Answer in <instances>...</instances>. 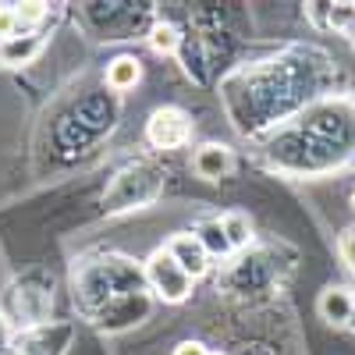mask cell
Here are the masks:
<instances>
[{
  "instance_id": "obj_1",
  "label": "cell",
  "mask_w": 355,
  "mask_h": 355,
  "mask_svg": "<svg viewBox=\"0 0 355 355\" xmlns=\"http://www.w3.org/2000/svg\"><path fill=\"white\" fill-rule=\"evenodd\" d=\"M146 284L164 306H182L192 295V277L185 274V266L178 263L167 249H157L146 259Z\"/></svg>"
},
{
  "instance_id": "obj_14",
  "label": "cell",
  "mask_w": 355,
  "mask_h": 355,
  "mask_svg": "<svg viewBox=\"0 0 355 355\" xmlns=\"http://www.w3.org/2000/svg\"><path fill=\"white\" fill-rule=\"evenodd\" d=\"M338 252H341L345 266H352V270H355V231H345V234H341V242H338Z\"/></svg>"
},
{
  "instance_id": "obj_16",
  "label": "cell",
  "mask_w": 355,
  "mask_h": 355,
  "mask_svg": "<svg viewBox=\"0 0 355 355\" xmlns=\"http://www.w3.org/2000/svg\"><path fill=\"white\" fill-rule=\"evenodd\" d=\"M348 327H352V334H355V309H352V320H348Z\"/></svg>"
},
{
  "instance_id": "obj_10",
  "label": "cell",
  "mask_w": 355,
  "mask_h": 355,
  "mask_svg": "<svg viewBox=\"0 0 355 355\" xmlns=\"http://www.w3.org/2000/svg\"><path fill=\"white\" fill-rule=\"evenodd\" d=\"M150 46L157 50V53H174L178 46H182V33L171 25V21H160V25H153V33H150Z\"/></svg>"
},
{
  "instance_id": "obj_17",
  "label": "cell",
  "mask_w": 355,
  "mask_h": 355,
  "mask_svg": "<svg viewBox=\"0 0 355 355\" xmlns=\"http://www.w3.org/2000/svg\"><path fill=\"white\" fill-rule=\"evenodd\" d=\"M352 206H355V192H352Z\"/></svg>"
},
{
  "instance_id": "obj_19",
  "label": "cell",
  "mask_w": 355,
  "mask_h": 355,
  "mask_svg": "<svg viewBox=\"0 0 355 355\" xmlns=\"http://www.w3.org/2000/svg\"><path fill=\"white\" fill-rule=\"evenodd\" d=\"M210 355H214V352H210Z\"/></svg>"
},
{
  "instance_id": "obj_15",
  "label": "cell",
  "mask_w": 355,
  "mask_h": 355,
  "mask_svg": "<svg viewBox=\"0 0 355 355\" xmlns=\"http://www.w3.org/2000/svg\"><path fill=\"white\" fill-rule=\"evenodd\" d=\"M174 355H210V348L199 345V341H182V345L174 348Z\"/></svg>"
},
{
  "instance_id": "obj_18",
  "label": "cell",
  "mask_w": 355,
  "mask_h": 355,
  "mask_svg": "<svg viewBox=\"0 0 355 355\" xmlns=\"http://www.w3.org/2000/svg\"><path fill=\"white\" fill-rule=\"evenodd\" d=\"M345 4H352V0H345Z\"/></svg>"
},
{
  "instance_id": "obj_12",
  "label": "cell",
  "mask_w": 355,
  "mask_h": 355,
  "mask_svg": "<svg viewBox=\"0 0 355 355\" xmlns=\"http://www.w3.org/2000/svg\"><path fill=\"white\" fill-rule=\"evenodd\" d=\"M15 11H18V25H21V28L40 25V21L46 18V0H21Z\"/></svg>"
},
{
  "instance_id": "obj_11",
  "label": "cell",
  "mask_w": 355,
  "mask_h": 355,
  "mask_svg": "<svg viewBox=\"0 0 355 355\" xmlns=\"http://www.w3.org/2000/svg\"><path fill=\"white\" fill-rule=\"evenodd\" d=\"M334 8H338V0H306V18L316 28H327L334 25Z\"/></svg>"
},
{
  "instance_id": "obj_2",
  "label": "cell",
  "mask_w": 355,
  "mask_h": 355,
  "mask_svg": "<svg viewBox=\"0 0 355 355\" xmlns=\"http://www.w3.org/2000/svg\"><path fill=\"white\" fill-rule=\"evenodd\" d=\"M192 135V121L185 110L178 107H160L150 114V121H146V139H150V146H157V150H178V146H185Z\"/></svg>"
},
{
  "instance_id": "obj_7",
  "label": "cell",
  "mask_w": 355,
  "mask_h": 355,
  "mask_svg": "<svg viewBox=\"0 0 355 355\" xmlns=\"http://www.w3.org/2000/svg\"><path fill=\"white\" fill-rule=\"evenodd\" d=\"M139 78H142V64L135 57H114L107 64V85L114 93H128V89L139 85Z\"/></svg>"
},
{
  "instance_id": "obj_5",
  "label": "cell",
  "mask_w": 355,
  "mask_h": 355,
  "mask_svg": "<svg viewBox=\"0 0 355 355\" xmlns=\"http://www.w3.org/2000/svg\"><path fill=\"white\" fill-rule=\"evenodd\" d=\"M316 309H320V316L327 320V323H334V327H348L352 309H355V295H352V288H345V284H331V288L320 291Z\"/></svg>"
},
{
  "instance_id": "obj_3",
  "label": "cell",
  "mask_w": 355,
  "mask_h": 355,
  "mask_svg": "<svg viewBox=\"0 0 355 355\" xmlns=\"http://www.w3.org/2000/svg\"><path fill=\"white\" fill-rule=\"evenodd\" d=\"M167 252L185 266V274H189L192 281H199L206 270H210V263H214L210 249H206V245H202V239H199V234H192V231L174 234V239L167 242Z\"/></svg>"
},
{
  "instance_id": "obj_6",
  "label": "cell",
  "mask_w": 355,
  "mask_h": 355,
  "mask_svg": "<svg viewBox=\"0 0 355 355\" xmlns=\"http://www.w3.org/2000/svg\"><path fill=\"white\" fill-rule=\"evenodd\" d=\"M192 167H196L199 178H206V182H217V178L231 174V167H234V153L227 150V146H220V142H206L202 150L196 153Z\"/></svg>"
},
{
  "instance_id": "obj_4",
  "label": "cell",
  "mask_w": 355,
  "mask_h": 355,
  "mask_svg": "<svg viewBox=\"0 0 355 355\" xmlns=\"http://www.w3.org/2000/svg\"><path fill=\"white\" fill-rule=\"evenodd\" d=\"M43 53L40 33H15L11 40H0V64L4 68H25Z\"/></svg>"
},
{
  "instance_id": "obj_8",
  "label": "cell",
  "mask_w": 355,
  "mask_h": 355,
  "mask_svg": "<svg viewBox=\"0 0 355 355\" xmlns=\"http://www.w3.org/2000/svg\"><path fill=\"white\" fill-rule=\"evenodd\" d=\"M220 227H224V234H227L231 249H245V245L252 242V220H249V214H242V210L224 214V217H220Z\"/></svg>"
},
{
  "instance_id": "obj_13",
  "label": "cell",
  "mask_w": 355,
  "mask_h": 355,
  "mask_svg": "<svg viewBox=\"0 0 355 355\" xmlns=\"http://www.w3.org/2000/svg\"><path fill=\"white\" fill-rule=\"evenodd\" d=\"M18 28H21V25H18V11L0 4V40H11Z\"/></svg>"
},
{
  "instance_id": "obj_9",
  "label": "cell",
  "mask_w": 355,
  "mask_h": 355,
  "mask_svg": "<svg viewBox=\"0 0 355 355\" xmlns=\"http://www.w3.org/2000/svg\"><path fill=\"white\" fill-rule=\"evenodd\" d=\"M196 234L202 239V245L210 249V256H227V252H234L231 242H227V234H224V227H220V220H206V224H199Z\"/></svg>"
}]
</instances>
